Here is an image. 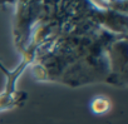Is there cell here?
Instances as JSON below:
<instances>
[{
  "label": "cell",
  "instance_id": "obj_1",
  "mask_svg": "<svg viewBox=\"0 0 128 124\" xmlns=\"http://www.w3.org/2000/svg\"><path fill=\"white\" fill-rule=\"evenodd\" d=\"M25 99V94H22L20 92L18 93L14 90V87H8L5 90L0 94V110L5 109H12L16 105H20V103Z\"/></svg>",
  "mask_w": 128,
  "mask_h": 124
},
{
  "label": "cell",
  "instance_id": "obj_2",
  "mask_svg": "<svg viewBox=\"0 0 128 124\" xmlns=\"http://www.w3.org/2000/svg\"><path fill=\"white\" fill-rule=\"evenodd\" d=\"M109 102L103 98V97H97L92 103H90V109L96 113V114H102V113H106L108 109H109Z\"/></svg>",
  "mask_w": 128,
  "mask_h": 124
}]
</instances>
